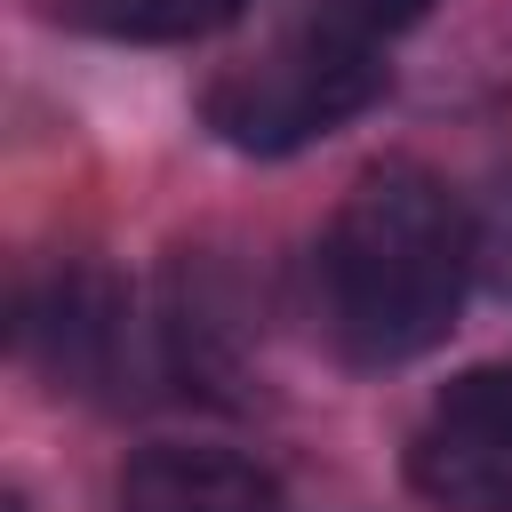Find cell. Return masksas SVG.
<instances>
[{
  "instance_id": "cell-1",
  "label": "cell",
  "mask_w": 512,
  "mask_h": 512,
  "mask_svg": "<svg viewBox=\"0 0 512 512\" xmlns=\"http://www.w3.org/2000/svg\"><path fill=\"white\" fill-rule=\"evenodd\" d=\"M472 216L448 200L440 176L384 160L368 168L312 256L320 280V320L336 336L344 360L360 368H400L416 352H432L456 328L464 280H472Z\"/></svg>"
},
{
  "instance_id": "cell-2",
  "label": "cell",
  "mask_w": 512,
  "mask_h": 512,
  "mask_svg": "<svg viewBox=\"0 0 512 512\" xmlns=\"http://www.w3.org/2000/svg\"><path fill=\"white\" fill-rule=\"evenodd\" d=\"M384 96V48L336 40L328 24H296L280 48H264L256 64L208 80L200 120L232 144V152H296L328 128H344L352 112H368Z\"/></svg>"
},
{
  "instance_id": "cell-3",
  "label": "cell",
  "mask_w": 512,
  "mask_h": 512,
  "mask_svg": "<svg viewBox=\"0 0 512 512\" xmlns=\"http://www.w3.org/2000/svg\"><path fill=\"white\" fill-rule=\"evenodd\" d=\"M408 480L440 512H512V416L448 384L424 432L408 440Z\"/></svg>"
},
{
  "instance_id": "cell-4",
  "label": "cell",
  "mask_w": 512,
  "mask_h": 512,
  "mask_svg": "<svg viewBox=\"0 0 512 512\" xmlns=\"http://www.w3.org/2000/svg\"><path fill=\"white\" fill-rule=\"evenodd\" d=\"M24 352L72 384V392H96L120 376L128 360V296L96 272V264H64L32 304H24Z\"/></svg>"
},
{
  "instance_id": "cell-5",
  "label": "cell",
  "mask_w": 512,
  "mask_h": 512,
  "mask_svg": "<svg viewBox=\"0 0 512 512\" xmlns=\"http://www.w3.org/2000/svg\"><path fill=\"white\" fill-rule=\"evenodd\" d=\"M280 488L232 448H144L120 472V512H272Z\"/></svg>"
},
{
  "instance_id": "cell-6",
  "label": "cell",
  "mask_w": 512,
  "mask_h": 512,
  "mask_svg": "<svg viewBox=\"0 0 512 512\" xmlns=\"http://www.w3.org/2000/svg\"><path fill=\"white\" fill-rule=\"evenodd\" d=\"M256 0H56V24L104 40H208Z\"/></svg>"
},
{
  "instance_id": "cell-7",
  "label": "cell",
  "mask_w": 512,
  "mask_h": 512,
  "mask_svg": "<svg viewBox=\"0 0 512 512\" xmlns=\"http://www.w3.org/2000/svg\"><path fill=\"white\" fill-rule=\"evenodd\" d=\"M416 16H432V0H320L312 8V24H328L336 40H360V48L400 40Z\"/></svg>"
},
{
  "instance_id": "cell-8",
  "label": "cell",
  "mask_w": 512,
  "mask_h": 512,
  "mask_svg": "<svg viewBox=\"0 0 512 512\" xmlns=\"http://www.w3.org/2000/svg\"><path fill=\"white\" fill-rule=\"evenodd\" d=\"M472 264L496 296H512V176L472 208Z\"/></svg>"
},
{
  "instance_id": "cell-9",
  "label": "cell",
  "mask_w": 512,
  "mask_h": 512,
  "mask_svg": "<svg viewBox=\"0 0 512 512\" xmlns=\"http://www.w3.org/2000/svg\"><path fill=\"white\" fill-rule=\"evenodd\" d=\"M464 392H480L488 408H504L512 416V360H488V368H472V376H456Z\"/></svg>"
}]
</instances>
